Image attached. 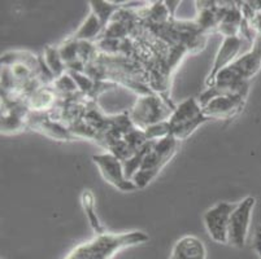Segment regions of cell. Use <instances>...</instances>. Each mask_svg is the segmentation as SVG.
Masks as SVG:
<instances>
[{
  "label": "cell",
  "instance_id": "cell-8",
  "mask_svg": "<svg viewBox=\"0 0 261 259\" xmlns=\"http://www.w3.org/2000/svg\"><path fill=\"white\" fill-rule=\"evenodd\" d=\"M242 46V39L238 35H232V37H225L224 42H222L221 47L218 49L217 54H216L215 63H213L212 70H211L210 75L207 78V87L210 89L211 85L215 82L216 77L218 75V73H221L224 69H226L227 66L231 65L234 61L237 60L236 57L238 56L239 49Z\"/></svg>",
  "mask_w": 261,
  "mask_h": 259
},
{
  "label": "cell",
  "instance_id": "cell-14",
  "mask_svg": "<svg viewBox=\"0 0 261 259\" xmlns=\"http://www.w3.org/2000/svg\"><path fill=\"white\" fill-rule=\"evenodd\" d=\"M91 4H94L92 6V8H94V13L98 16V18L100 20L101 25L104 26V23H106V21H108L109 16H111V13L113 12L112 7L109 6V4L104 3V2H92Z\"/></svg>",
  "mask_w": 261,
  "mask_h": 259
},
{
  "label": "cell",
  "instance_id": "cell-15",
  "mask_svg": "<svg viewBox=\"0 0 261 259\" xmlns=\"http://www.w3.org/2000/svg\"><path fill=\"white\" fill-rule=\"evenodd\" d=\"M250 27L256 35H261V11L255 12L253 17L250 20Z\"/></svg>",
  "mask_w": 261,
  "mask_h": 259
},
{
  "label": "cell",
  "instance_id": "cell-9",
  "mask_svg": "<svg viewBox=\"0 0 261 259\" xmlns=\"http://www.w3.org/2000/svg\"><path fill=\"white\" fill-rule=\"evenodd\" d=\"M134 121L139 125L153 126L161 123V121L168 116L165 106L156 97H144L139 100L134 108Z\"/></svg>",
  "mask_w": 261,
  "mask_h": 259
},
{
  "label": "cell",
  "instance_id": "cell-10",
  "mask_svg": "<svg viewBox=\"0 0 261 259\" xmlns=\"http://www.w3.org/2000/svg\"><path fill=\"white\" fill-rule=\"evenodd\" d=\"M169 259H207V248L199 237L187 235L175 241Z\"/></svg>",
  "mask_w": 261,
  "mask_h": 259
},
{
  "label": "cell",
  "instance_id": "cell-11",
  "mask_svg": "<svg viewBox=\"0 0 261 259\" xmlns=\"http://www.w3.org/2000/svg\"><path fill=\"white\" fill-rule=\"evenodd\" d=\"M230 68L236 71L237 74L244 80L252 79L261 69V57L258 54H256L255 52L251 49L247 53H244L243 56L238 57L234 63L230 65Z\"/></svg>",
  "mask_w": 261,
  "mask_h": 259
},
{
  "label": "cell",
  "instance_id": "cell-13",
  "mask_svg": "<svg viewBox=\"0 0 261 259\" xmlns=\"http://www.w3.org/2000/svg\"><path fill=\"white\" fill-rule=\"evenodd\" d=\"M103 27L100 20L98 18V16L95 13L90 14V17L85 21V23L81 26V28L78 30L75 38L78 39H91L95 35H98V33L100 32V28Z\"/></svg>",
  "mask_w": 261,
  "mask_h": 259
},
{
  "label": "cell",
  "instance_id": "cell-12",
  "mask_svg": "<svg viewBox=\"0 0 261 259\" xmlns=\"http://www.w3.org/2000/svg\"><path fill=\"white\" fill-rule=\"evenodd\" d=\"M81 203H82V208H84L85 214H86L87 219H89L90 225H91L95 234H96V236L106 234L103 225H101L100 220H99L98 215H96V210H95V196L92 193V191L85 189L82 192V194H81Z\"/></svg>",
  "mask_w": 261,
  "mask_h": 259
},
{
  "label": "cell",
  "instance_id": "cell-7",
  "mask_svg": "<svg viewBox=\"0 0 261 259\" xmlns=\"http://www.w3.org/2000/svg\"><path fill=\"white\" fill-rule=\"evenodd\" d=\"M246 105V97L242 96H226V95H217L208 100L207 103L201 105L204 116L217 120H231L243 110Z\"/></svg>",
  "mask_w": 261,
  "mask_h": 259
},
{
  "label": "cell",
  "instance_id": "cell-1",
  "mask_svg": "<svg viewBox=\"0 0 261 259\" xmlns=\"http://www.w3.org/2000/svg\"><path fill=\"white\" fill-rule=\"evenodd\" d=\"M148 235L142 231L125 232L120 235L106 232L73 249L65 259H112L115 254L122 249L141 245L148 241Z\"/></svg>",
  "mask_w": 261,
  "mask_h": 259
},
{
  "label": "cell",
  "instance_id": "cell-16",
  "mask_svg": "<svg viewBox=\"0 0 261 259\" xmlns=\"http://www.w3.org/2000/svg\"><path fill=\"white\" fill-rule=\"evenodd\" d=\"M253 249L257 253V255L261 259V229H257L255 235V240H253Z\"/></svg>",
  "mask_w": 261,
  "mask_h": 259
},
{
  "label": "cell",
  "instance_id": "cell-5",
  "mask_svg": "<svg viewBox=\"0 0 261 259\" xmlns=\"http://www.w3.org/2000/svg\"><path fill=\"white\" fill-rule=\"evenodd\" d=\"M92 161L100 170L101 177L107 183L113 185L121 192H132L138 189L134 183L126 178V170L120 158L112 153H101L92 156Z\"/></svg>",
  "mask_w": 261,
  "mask_h": 259
},
{
  "label": "cell",
  "instance_id": "cell-3",
  "mask_svg": "<svg viewBox=\"0 0 261 259\" xmlns=\"http://www.w3.org/2000/svg\"><path fill=\"white\" fill-rule=\"evenodd\" d=\"M208 118L204 116L199 100L194 97L185 100L170 114L168 121L170 135L178 141L186 140Z\"/></svg>",
  "mask_w": 261,
  "mask_h": 259
},
{
  "label": "cell",
  "instance_id": "cell-4",
  "mask_svg": "<svg viewBox=\"0 0 261 259\" xmlns=\"http://www.w3.org/2000/svg\"><path fill=\"white\" fill-rule=\"evenodd\" d=\"M255 205L256 198L253 196L246 197L237 204L230 217L227 245L236 249H243L246 246Z\"/></svg>",
  "mask_w": 261,
  "mask_h": 259
},
{
  "label": "cell",
  "instance_id": "cell-17",
  "mask_svg": "<svg viewBox=\"0 0 261 259\" xmlns=\"http://www.w3.org/2000/svg\"><path fill=\"white\" fill-rule=\"evenodd\" d=\"M252 51L261 57V35H256L252 42Z\"/></svg>",
  "mask_w": 261,
  "mask_h": 259
},
{
  "label": "cell",
  "instance_id": "cell-2",
  "mask_svg": "<svg viewBox=\"0 0 261 259\" xmlns=\"http://www.w3.org/2000/svg\"><path fill=\"white\" fill-rule=\"evenodd\" d=\"M178 140L172 135L159 139L158 141L148 148L144 154L141 166L135 171L132 182L137 188H144L156 175L160 172L161 168L167 165L177 152Z\"/></svg>",
  "mask_w": 261,
  "mask_h": 259
},
{
  "label": "cell",
  "instance_id": "cell-6",
  "mask_svg": "<svg viewBox=\"0 0 261 259\" xmlns=\"http://www.w3.org/2000/svg\"><path fill=\"white\" fill-rule=\"evenodd\" d=\"M237 204L218 203L208 209L203 215L204 227L207 229L211 239L217 244L227 245V231L232 210Z\"/></svg>",
  "mask_w": 261,
  "mask_h": 259
}]
</instances>
